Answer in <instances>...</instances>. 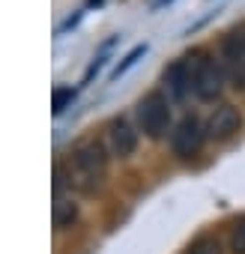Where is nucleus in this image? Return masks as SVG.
<instances>
[{"mask_svg":"<svg viewBox=\"0 0 245 254\" xmlns=\"http://www.w3.org/2000/svg\"><path fill=\"white\" fill-rule=\"evenodd\" d=\"M218 63L236 90H245V30H233L221 39Z\"/></svg>","mask_w":245,"mask_h":254,"instance_id":"nucleus-4","label":"nucleus"},{"mask_svg":"<svg viewBox=\"0 0 245 254\" xmlns=\"http://www.w3.org/2000/svg\"><path fill=\"white\" fill-rule=\"evenodd\" d=\"M239 129H242V114H239V108L230 105V102L215 105L212 114L206 117V138H212V141H227V138H233Z\"/></svg>","mask_w":245,"mask_h":254,"instance_id":"nucleus-6","label":"nucleus"},{"mask_svg":"<svg viewBox=\"0 0 245 254\" xmlns=\"http://www.w3.org/2000/svg\"><path fill=\"white\" fill-rule=\"evenodd\" d=\"M108 174V153L99 141H81L69 156V189L81 194H96Z\"/></svg>","mask_w":245,"mask_h":254,"instance_id":"nucleus-1","label":"nucleus"},{"mask_svg":"<svg viewBox=\"0 0 245 254\" xmlns=\"http://www.w3.org/2000/svg\"><path fill=\"white\" fill-rule=\"evenodd\" d=\"M75 96H78V90H75V87H57V90H54V96H51V111L60 117V114L75 102Z\"/></svg>","mask_w":245,"mask_h":254,"instance_id":"nucleus-11","label":"nucleus"},{"mask_svg":"<svg viewBox=\"0 0 245 254\" xmlns=\"http://www.w3.org/2000/svg\"><path fill=\"white\" fill-rule=\"evenodd\" d=\"M168 3H174V0H153V9H162V6H168Z\"/></svg>","mask_w":245,"mask_h":254,"instance_id":"nucleus-14","label":"nucleus"},{"mask_svg":"<svg viewBox=\"0 0 245 254\" xmlns=\"http://www.w3.org/2000/svg\"><path fill=\"white\" fill-rule=\"evenodd\" d=\"M230 251L233 254H245V215H239L233 230H230Z\"/></svg>","mask_w":245,"mask_h":254,"instance_id":"nucleus-13","label":"nucleus"},{"mask_svg":"<svg viewBox=\"0 0 245 254\" xmlns=\"http://www.w3.org/2000/svg\"><path fill=\"white\" fill-rule=\"evenodd\" d=\"M75 221H78V203L72 197L57 194V200H54V227L57 230H69Z\"/></svg>","mask_w":245,"mask_h":254,"instance_id":"nucleus-9","label":"nucleus"},{"mask_svg":"<svg viewBox=\"0 0 245 254\" xmlns=\"http://www.w3.org/2000/svg\"><path fill=\"white\" fill-rule=\"evenodd\" d=\"M135 114H138V123H141L144 135L153 138V141H159V138H165L168 132H174V129H171V102H168V96L159 93V90L147 93V96L138 102Z\"/></svg>","mask_w":245,"mask_h":254,"instance_id":"nucleus-3","label":"nucleus"},{"mask_svg":"<svg viewBox=\"0 0 245 254\" xmlns=\"http://www.w3.org/2000/svg\"><path fill=\"white\" fill-rule=\"evenodd\" d=\"M188 254H224V248L215 236H200L197 242H191Z\"/></svg>","mask_w":245,"mask_h":254,"instance_id":"nucleus-12","label":"nucleus"},{"mask_svg":"<svg viewBox=\"0 0 245 254\" xmlns=\"http://www.w3.org/2000/svg\"><path fill=\"white\" fill-rule=\"evenodd\" d=\"M165 90L174 102H183L188 93H191V69H188V60H177L165 69Z\"/></svg>","mask_w":245,"mask_h":254,"instance_id":"nucleus-8","label":"nucleus"},{"mask_svg":"<svg viewBox=\"0 0 245 254\" xmlns=\"http://www.w3.org/2000/svg\"><path fill=\"white\" fill-rule=\"evenodd\" d=\"M206 141V126L197 120V117H183L177 126H174V132H171V150L177 159H191L200 153Z\"/></svg>","mask_w":245,"mask_h":254,"instance_id":"nucleus-5","label":"nucleus"},{"mask_svg":"<svg viewBox=\"0 0 245 254\" xmlns=\"http://www.w3.org/2000/svg\"><path fill=\"white\" fill-rule=\"evenodd\" d=\"M108 147H111V153L120 156V159H126V156L135 153V147H138V132L132 129L129 120H122V117L111 120V126H108Z\"/></svg>","mask_w":245,"mask_h":254,"instance_id":"nucleus-7","label":"nucleus"},{"mask_svg":"<svg viewBox=\"0 0 245 254\" xmlns=\"http://www.w3.org/2000/svg\"><path fill=\"white\" fill-rule=\"evenodd\" d=\"M147 51H150V45H147V42H141V45H135V48H132V51H129L126 57H122V60H120V63L114 66V72H111L108 78H111V81H120L122 75H126V72H129V69H132V66H135V63H138V60H141L144 54H147Z\"/></svg>","mask_w":245,"mask_h":254,"instance_id":"nucleus-10","label":"nucleus"},{"mask_svg":"<svg viewBox=\"0 0 245 254\" xmlns=\"http://www.w3.org/2000/svg\"><path fill=\"white\" fill-rule=\"evenodd\" d=\"M188 69H191V93L197 99L212 102V99L221 96L227 75H224V69H221V63L215 57L197 51L194 57H188Z\"/></svg>","mask_w":245,"mask_h":254,"instance_id":"nucleus-2","label":"nucleus"}]
</instances>
